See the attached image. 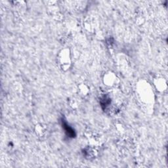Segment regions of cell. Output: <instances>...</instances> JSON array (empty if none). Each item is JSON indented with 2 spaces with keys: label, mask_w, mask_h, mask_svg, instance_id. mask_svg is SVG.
Listing matches in <instances>:
<instances>
[{
  "label": "cell",
  "mask_w": 168,
  "mask_h": 168,
  "mask_svg": "<svg viewBox=\"0 0 168 168\" xmlns=\"http://www.w3.org/2000/svg\"><path fill=\"white\" fill-rule=\"evenodd\" d=\"M58 64L63 70L69 69L71 64L70 51L68 49H64L59 52L58 55Z\"/></svg>",
  "instance_id": "obj_1"
},
{
  "label": "cell",
  "mask_w": 168,
  "mask_h": 168,
  "mask_svg": "<svg viewBox=\"0 0 168 168\" xmlns=\"http://www.w3.org/2000/svg\"><path fill=\"white\" fill-rule=\"evenodd\" d=\"M103 80L106 86H112L114 85L115 82H116V76L111 72H109L105 75Z\"/></svg>",
  "instance_id": "obj_2"
},
{
  "label": "cell",
  "mask_w": 168,
  "mask_h": 168,
  "mask_svg": "<svg viewBox=\"0 0 168 168\" xmlns=\"http://www.w3.org/2000/svg\"><path fill=\"white\" fill-rule=\"evenodd\" d=\"M35 133L36 135L40 137H42L45 136L47 133V128L46 126L43 124H38L35 126Z\"/></svg>",
  "instance_id": "obj_3"
},
{
  "label": "cell",
  "mask_w": 168,
  "mask_h": 168,
  "mask_svg": "<svg viewBox=\"0 0 168 168\" xmlns=\"http://www.w3.org/2000/svg\"><path fill=\"white\" fill-rule=\"evenodd\" d=\"M85 27L87 30L89 32H93L95 29V21L93 18H88L85 22Z\"/></svg>",
  "instance_id": "obj_4"
},
{
  "label": "cell",
  "mask_w": 168,
  "mask_h": 168,
  "mask_svg": "<svg viewBox=\"0 0 168 168\" xmlns=\"http://www.w3.org/2000/svg\"><path fill=\"white\" fill-rule=\"evenodd\" d=\"M155 86L160 91H163L166 89V83L162 78H158L155 82Z\"/></svg>",
  "instance_id": "obj_5"
},
{
  "label": "cell",
  "mask_w": 168,
  "mask_h": 168,
  "mask_svg": "<svg viewBox=\"0 0 168 168\" xmlns=\"http://www.w3.org/2000/svg\"><path fill=\"white\" fill-rule=\"evenodd\" d=\"M78 91L81 96L85 97L89 93V88L87 85L85 83H81L78 87Z\"/></svg>",
  "instance_id": "obj_6"
}]
</instances>
